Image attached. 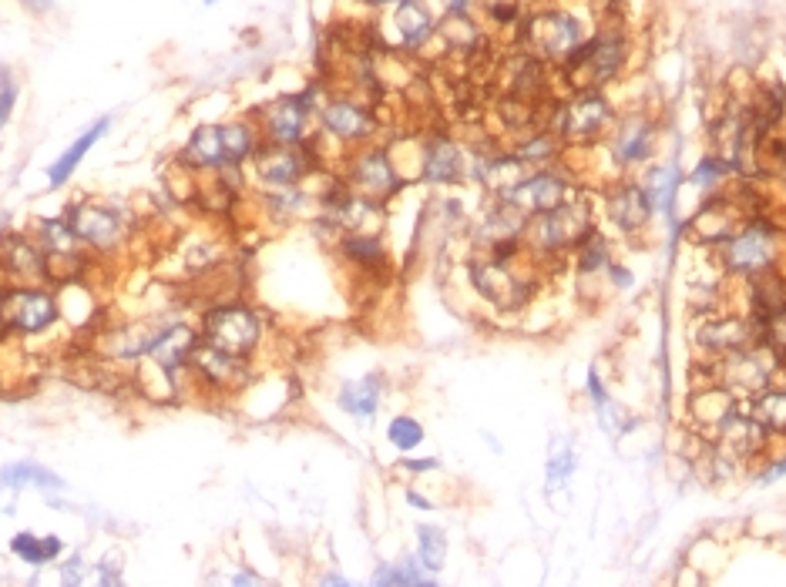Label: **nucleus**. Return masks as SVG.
<instances>
[{
    "instance_id": "11",
    "label": "nucleus",
    "mask_w": 786,
    "mask_h": 587,
    "mask_svg": "<svg viewBox=\"0 0 786 587\" xmlns=\"http://www.w3.org/2000/svg\"><path fill=\"white\" fill-rule=\"evenodd\" d=\"M501 198L511 202L514 208H521V212L531 219V215H541V212H548V208L561 205L565 198H572V185H568V178L558 175L555 168H538V172L521 175Z\"/></svg>"
},
{
    "instance_id": "7",
    "label": "nucleus",
    "mask_w": 786,
    "mask_h": 587,
    "mask_svg": "<svg viewBox=\"0 0 786 587\" xmlns=\"http://www.w3.org/2000/svg\"><path fill=\"white\" fill-rule=\"evenodd\" d=\"M202 339L226 349V353L249 359V353L262 339V319L249 306H242V302H226V306H215L205 312Z\"/></svg>"
},
{
    "instance_id": "20",
    "label": "nucleus",
    "mask_w": 786,
    "mask_h": 587,
    "mask_svg": "<svg viewBox=\"0 0 786 587\" xmlns=\"http://www.w3.org/2000/svg\"><path fill=\"white\" fill-rule=\"evenodd\" d=\"M420 175L430 185H454L464 178V155L457 148V141L447 135H434L424 145V158H420Z\"/></svg>"
},
{
    "instance_id": "31",
    "label": "nucleus",
    "mask_w": 786,
    "mask_h": 587,
    "mask_svg": "<svg viewBox=\"0 0 786 587\" xmlns=\"http://www.w3.org/2000/svg\"><path fill=\"white\" fill-rule=\"evenodd\" d=\"M608 242L602 232H588L582 242L575 245V272L578 276H598L608 269Z\"/></svg>"
},
{
    "instance_id": "44",
    "label": "nucleus",
    "mask_w": 786,
    "mask_h": 587,
    "mask_svg": "<svg viewBox=\"0 0 786 587\" xmlns=\"http://www.w3.org/2000/svg\"><path fill=\"white\" fill-rule=\"evenodd\" d=\"M588 390H592V396H595V403H598V406H605V390H602V380H598V373L588 376Z\"/></svg>"
},
{
    "instance_id": "14",
    "label": "nucleus",
    "mask_w": 786,
    "mask_h": 587,
    "mask_svg": "<svg viewBox=\"0 0 786 587\" xmlns=\"http://www.w3.org/2000/svg\"><path fill=\"white\" fill-rule=\"evenodd\" d=\"M316 158L313 151L303 145H273V141H266L262 148H256V172L266 185L273 188H289V185H299L306 175L313 172Z\"/></svg>"
},
{
    "instance_id": "43",
    "label": "nucleus",
    "mask_w": 786,
    "mask_h": 587,
    "mask_svg": "<svg viewBox=\"0 0 786 587\" xmlns=\"http://www.w3.org/2000/svg\"><path fill=\"white\" fill-rule=\"evenodd\" d=\"M441 4H444V14H467L477 0H441Z\"/></svg>"
},
{
    "instance_id": "49",
    "label": "nucleus",
    "mask_w": 786,
    "mask_h": 587,
    "mask_svg": "<svg viewBox=\"0 0 786 587\" xmlns=\"http://www.w3.org/2000/svg\"><path fill=\"white\" fill-rule=\"evenodd\" d=\"M407 500H410V504H414V507H424V510L430 507V500H424L420 494H414V490H410V494H407Z\"/></svg>"
},
{
    "instance_id": "19",
    "label": "nucleus",
    "mask_w": 786,
    "mask_h": 587,
    "mask_svg": "<svg viewBox=\"0 0 786 587\" xmlns=\"http://www.w3.org/2000/svg\"><path fill=\"white\" fill-rule=\"evenodd\" d=\"M524 232H528V215L521 208H514L511 202H504V198H498V205L477 225V242L488 252H494L524 242Z\"/></svg>"
},
{
    "instance_id": "4",
    "label": "nucleus",
    "mask_w": 786,
    "mask_h": 587,
    "mask_svg": "<svg viewBox=\"0 0 786 587\" xmlns=\"http://www.w3.org/2000/svg\"><path fill=\"white\" fill-rule=\"evenodd\" d=\"M592 208L585 198H565L561 205L548 208L541 215H531L528 232H524V245L535 255H561L575 252V245L592 232Z\"/></svg>"
},
{
    "instance_id": "42",
    "label": "nucleus",
    "mask_w": 786,
    "mask_h": 587,
    "mask_svg": "<svg viewBox=\"0 0 786 587\" xmlns=\"http://www.w3.org/2000/svg\"><path fill=\"white\" fill-rule=\"evenodd\" d=\"M783 473H786V457H776V463H773V467H766V470H763V473H760V477H756V480H760V484H770V480H776V477H783Z\"/></svg>"
},
{
    "instance_id": "15",
    "label": "nucleus",
    "mask_w": 786,
    "mask_h": 587,
    "mask_svg": "<svg viewBox=\"0 0 786 587\" xmlns=\"http://www.w3.org/2000/svg\"><path fill=\"white\" fill-rule=\"evenodd\" d=\"M68 222H71L74 235H78L84 245L98 249V252L115 249V245L125 239V225H121L118 212H111V208L95 205V202L78 205V208H74V212L68 215Z\"/></svg>"
},
{
    "instance_id": "40",
    "label": "nucleus",
    "mask_w": 786,
    "mask_h": 587,
    "mask_svg": "<svg viewBox=\"0 0 786 587\" xmlns=\"http://www.w3.org/2000/svg\"><path fill=\"white\" fill-rule=\"evenodd\" d=\"M14 104H17V84L7 78V81H0V125L11 118Z\"/></svg>"
},
{
    "instance_id": "18",
    "label": "nucleus",
    "mask_w": 786,
    "mask_h": 587,
    "mask_svg": "<svg viewBox=\"0 0 786 587\" xmlns=\"http://www.w3.org/2000/svg\"><path fill=\"white\" fill-rule=\"evenodd\" d=\"M390 31H393V44H397L400 51H420V47H427L434 41L437 21L424 4L404 0V4H393Z\"/></svg>"
},
{
    "instance_id": "30",
    "label": "nucleus",
    "mask_w": 786,
    "mask_h": 587,
    "mask_svg": "<svg viewBox=\"0 0 786 587\" xmlns=\"http://www.w3.org/2000/svg\"><path fill=\"white\" fill-rule=\"evenodd\" d=\"M380 390H383L380 376H363V380L343 386V390H340V406L350 416H363V420H367V416L377 413Z\"/></svg>"
},
{
    "instance_id": "46",
    "label": "nucleus",
    "mask_w": 786,
    "mask_h": 587,
    "mask_svg": "<svg viewBox=\"0 0 786 587\" xmlns=\"http://www.w3.org/2000/svg\"><path fill=\"white\" fill-rule=\"evenodd\" d=\"M404 467H407V470H417V473H420V470H437V460H430V457H427V460H404Z\"/></svg>"
},
{
    "instance_id": "47",
    "label": "nucleus",
    "mask_w": 786,
    "mask_h": 587,
    "mask_svg": "<svg viewBox=\"0 0 786 587\" xmlns=\"http://www.w3.org/2000/svg\"><path fill=\"white\" fill-rule=\"evenodd\" d=\"M78 577H81V561H78V557H74V561H71L68 567H64V581L74 584V581H78Z\"/></svg>"
},
{
    "instance_id": "32",
    "label": "nucleus",
    "mask_w": 786,
    "mask_h": 587,
    "mask_svg": "<svg viewBox=\"0 0 786 587\" xmlns=\"http://www.w3.org/2000/svg\"><path fill=\"white\" fill-rule=\"evenodd\" d=\"M11 551L21 557V561L27 564H34V567H41V564H48L54 561L61 551H64V544H61V537H34V534H17L14 541H11Z\"/></svg>"
},
{
    "instance_id": "27",
    "label": "nucleus",
    "mask_w": 786,
    "mask_h": 587,
    "mask_svg": "<svg viewBox=\"0 0 786 587\" xmlns=\"http://www.w3.org/2000/svg\"><path fill=\"white\" fill-rule=\"evenodd\" d=\"M679 182H682V175H679V168H672V165H649L645 168L642 188H645V195H649L652 212H672Z\"/></svg>"
},
{
    "instance_id": "3",
    "label": "nucleus",
    "mask_w": 786,
    "mask_h": 587,
    "mask_svg": "<svg viewBox=\"0 0 786 587\" xmlns=\"http://www.w3.org/2000/svg\"><path fill=\"white\" fill-rule=\"evenodd\" d=\"M588 41V27L578 14L565 7H541L521 24V44L531 58L545 64H565Z\"/></svg>"
},
{
    "instance_id": "26",
    "label": "nucleus",
    "mask_w": 786,
    "mask_h": 587,
    "mask_svg": "<svg viewBox=\"0 0 786 587\" xmlns=\"http://www.w3.org/2000/svg\"><path fill=\"white\" fill-rule=\"evenodd\" d=\"M750 413H753V420L766 430V437L786 440V390L770 386V390L756 393L750 400Z\"/></svg>"
},
{
    "instance_id": "23",
    "label": "nucleus",
    "mask_w": 786,
    "mask_h": 587,
    "mask_svg": "<svg viewBox=\"0 0 786 587\" xmlns=\"http://www.w3.org/2000/svg\"><path fill=\"white\" fill-rule=\"evenodd\" d=\"M185 168H205V172H222L229 165L226 145H222V125H202L192 131L189 145L182 151Z\"/></svg>"
},
{
    "instance_id": "5",
    "label": "nucleus",
    "mask_w": 786,
    "mask_h": 587,
    "mask_svg": "<svg viewBox=\"0 0 786 587\" xmlns=\"http://www.w3.org/2000/svg\"><path fill=\"white\" fill-rule=\"evenodd\" d=\"M615 128V111L605 94L598 91H578L572 101H565L551 118V131L558 135L561 145L588 148L608 138Z\"/></svg>"
},
{
    "instance_id": "2",
    "label": "nucleus",
    "mask_w": 786,
    "mask_h": 587,
    "mask_svg": "<svg viewBox=\"0 0 786 587\" xmlns=\"http://www.w3.org/2000/svg\"><path fill=\"white\" fill-rule=\"evenodd\" d=\"M716 249H719V265H723L726 276L753 279V276H760V272L780 269L786 245H783V235L776 232V225L753 215L750 222L739 225V229L729 235L726 242H719Z\"/></svg>"
},
{
    "instance_id": "10",
    "label": "nucleus",
    "mask_w": 786,
    "mask_h": 587,
    "mask_svg": "<svg viewBox=\"0 0 786 587\" xmlns=\"http://www.w3.org/2000/svg\"><path fill=\"white\" fill-rule=\"evenodd\" d=\"M320 115V128L323 135L336 138L340 145H370L373 131H377V118L363 101L350 98V94H336V98L323 101V108L316 111Z\"/></svg>"
},
{
    "instance_id": "38",
    "label": "nucleus",
    "mask_w": 786,
    "mask_h": 587,
    "mask_svg": "<svg viewBox=\"0 0 786 587\" xmlns=\"http://www.w3.org/2000/svg\"><path fill=\"white\" fill-rule=\"evenodd\" d=\"M558 151H561L558 135L555 131H545V135H535L524 141V145L514 148V155H518L524 165H545L551 158H558Z\"/></svg>"
},
{
    "instance_id": "24",
    "label": "nucleus",
    "mask_w": 786,
    "mask_h": 587,
    "mask_svg": "<svg viewBox=\"0 0 786 587\" xmlns=\"http://www.w3.org/2000/svg\"><path fill=\"white\" fill-rule=\"evenodd\" d=\"M786 312V272L770 269L750 279V316L756 323Z\"/></svg>"
},
{
    "instance_id": "51",
    "label": "nucleus",
    "mask_w": 786,
    "mask_h": 587,
    "mask_svg": "<svg viewBox=\"0 0 786 587\" xmlns=\"http://www.w3.org/2000/svg\"><path fill=\"white\" fill-rule=\"evenodd\" d=\"M0 312H4V292H0Z\"/></svg>"
},
{
    "instance_id": "39",
    "label": "nucleus",
    "mask_w": 786,
    "mask_h": 587,
    "mask_svg": "<svg viewBox=\"0 0 786 587\" xmlns=\"http://www.w3.org/2000/svg\"><path fill=\"white\" fill-rule=\"evenodd\" d=\"M387 440L397 450H414L420 447V440H424V426H420L414 416H397V420H390L387 426Z\"/></svg>"
},
{
    "instance_id": "6",
    "label": "nucleus",
    "mask_w": 786,
    "mask_h": 587,
    "mask_svg": "<svg viewBox=\"0 0 786 587\" xmlns=\"http://www.w3.org/2000/svg\"><path fill=\"white\" fill-rule=\"evenodd\" d=\"M689 339L699 356L716 363V359L756 343V339H760V323H756L753 316L743 319V316H729V312H706V316H699L696 323H692Z\"/></svg>"
},
{
    "instance_id": "22",
    "label": "nucleus",
    "mask_w": 786,
    "mask_h": 587,
    "mask_svg": "<svg viewBox=\"0 0 786 587\" xmlns=\"http://www.w3.org/2000/svg\"><path fill=\"white\" fill-rule=\"evenodd\" d=\"M0 265H4L7 276L21 279L24 286H34V282L41 279H51L48 276V255L37 249L34 242L21 239V235H14V239H7L0 245Z\"/></svg>"
},
{
    "instance_id": "17",
    "label": "nucleus",
    "mask_w": 786,
    "mask_h": 587,
    "mask_svg": "<svg viewBox=\"0 0 786 587\" xmlns=\"http://www.w3.org/2000/svg\"><path fill=\"white\" fill-rule=\"evenodd\" d=\"M605 215L612 219V225H619L625 235L642 232L652 219V205L649 195L639 182H619L605 192Z\"/></svg>"
},
{
    "instance_id": "12",
    "label": "nucleus",
    "mask_w": 786,
    "mask_h": 587,
    "mask_svg": "<svg viewBox=\"0 0 786 587\" xmlns=\"http://www.w3.org/2000/svg\"><path fill=\"white\" fill-rule=\"evenodd\" d=\"M313 118V91L286 94L262 111V135L273 145H303Z\"/></svg>"
},
{
    "instance_id": "41",
    "label": "nucleus",
    "mask_w": 786,
    "mask_h": 587,
    "mask_svg": "<svg viewBox=\"0 0 786 587\" xmlns=\"http://www.w3.org/2000/svg\"><path fill=\"white\" fill-rule=\"evenodd\" d=\"M572 470H575V453H572V450H565L561 457H555V460L548 463L551 477H561V473H572Z\"/></svg>"
},
{
    "instance_id": "35",
    "label": "nucleus",
    "mask_w": 786,
    "mask_h": 587,
    "mask_svg": "<svg viewBox=\"0 0 786 587\" xmlns=\"http://www.w3.org/2000/svg\"><path fill=\"white\" fill-rule=\"evenodd\" d=\"M417 537H420V564L427 567V571H441L444 567V557H447V537L441 527H427L420 524L417 527Z\"/></svg>"
},
{
    "instance_id": "33",
    "label": "nucleus",
    "mask_w": 786,
    "mask_h": 587,
    "mask_svg": "<svg viewBox=\"0 0 786 587\" xmlns=\"http://www.w3.org/2000/svg\"><path fill=\"white\" fill-rule=\"evenodd\" d=\"M437 34H441L454 51H474V47L481 44V27L471 21V14H444V21L437 24Z\"/></svg>"
},
{
    "instance_id": "1",
    "label": "nucleus",
    "mask_w": 786,
    "mask_h": 587,
    "mask_svg": "<svg viewBox=\"0 0 786 587\" xmlns=\"http://www.w3.org/2000/svg\"><path fill=\"white\" fill-rule=\"evenodd\" d=\"M625 61H629V34H625L622 24H605L561 64V74H565V84L575 94L598 91L602 84L619 78Z\"/></svg>"
},
{
    "instance_id": "45",
    "label": "nucleus",
    "mask_w": 786,
    "mask_h": 587,
    "mask_svg": "<svg viewBox=\"0 0 786 587\" xmlns=\"http://www.w3.org/2000/svg\"><path fill=\"white\" fill-rule=\"evenodd\" d=\"M21 4L27 7V11H34V14H48L54 7V0H21Z\"/></svg>"
},
{
    "instance_id": "9",
    "label": "nucleus",
    "mask_w": 786,
    "mask_h": 587,
    "mask_svg": "<svg viewBox=\"0 0 786 587\" xmlns=\"http://www.w3.org/2000/svg\"><path fill=\"white\" fill-rule=\"evenodd\" d=\"M58 319V299L41 286H17L4 292V312H0V323L11 333L21 336H37Z\"/></svg>"
},
{
    "instance_id": "28",
    "label": "nucleus",
    "mask_w": 786,
    "mask_h": 587,
    "mask_svg": "<svg viewBox=\"0 0 786 587\" xmlns=\"http://www.w3.org/2000/svg\"><path fill=\"white\" fill-rule=\"evenodd\" d=\"M108 131V118H101V121H95V125H91L88 131H84V135L74 141V145L64 151V155L58 158V162L51 165V172H48V178H51V185L54 188H61L64 182H68V178L74 175V168H78L81 162H84V155H88L91 148H95V141L105 135Z\"/></svg>"
},
{
    "instance_id": "37",
    "label": "nucleus",
    "mask_w": 786,
    "mask_h": 587,
    "mask_svg": "<svg viewBox=\"0 0 786 587\" xmlns=\"http://www.w3.org/2000/svg\"><path fill=\"white\" fill-rule=\"evenodd\" d=\"M729 175H739L736 165L729 162V158L719 155V151H713V155H706L703 162L696 165V172L689 175V182H692V185H706L709 192H713V188H716L719 182H726Z\"/></svg>"
},
{
    "instance_id": "16",
    "label": "nucleus",
    "mask_w": 786,
    "mask_h": 587,
    "mask_svg": "<svg viewBox=\"0 0 786 587\" xmlns=\"http://www.w3.org/2000/svg\"><path fill=\"white\" fill-rule=\"evenodd\" d=\"M608 151L619 168L645 165L655 151V125L649 118H625L608 131Z\"/></svg>"
},
{
    "instance_id": "36",
    "label": "nucleus",
    "mask_w": 786,
    "mask_h": 587,
    "mask_svg": "<svg viewBox=\"0 0 786 587\" xmlns=\"http://www.w3.org/2000/svg\"><path fill=\"white\" fill-rule=\"evenodd\" d=\"M434 577L427 574V567L417 561L407 564H383L377 574H373V584H430Z\"/></svg>"
},
{
    "instance_id": "25",
    "label": "nucleus",
    "mask_w": 786,
    "mask_h": 587,
    "mask_svg": "<svg viewBox=\"0 0 786 587\" xmlns=\"http://www.w3.org/2000/svg\"><path fill=\"white\" fill-rule=\"evenodd\" d=\"M195 333L189 326H182V323H175V326H165L162 329V336L155 339V346L148 349V356L155 359L158 366L165 369V373H179L182 366H189V356H192V349H195Z\"/></svg>"
},
{
    "instance_id": "29",
    "label": "nucleus",
    "mask_w": 786,
    "mask_h": 587,
    "mask_svg": "<svg viewBox=\"0 0 786 587\" xmlns=\"http://www.w3.org/2000/svg\"><path fill=\"white\" fill-rule=\"evenodd\" d=\"M340 245L346 259L363 272H380L387 265V249H383V242L373 232H346Z\"/></svg>"
},
{
    "instance_id": "8",
    "label": "nucleus",
    "mask_w": 786,
    "mask_h": 587,
    "mask_svg": "<svg viewBox=\"0 0 786 587\" xmlns=\"http://www.w3.org/2000/svg\"><path fill=\"white\" fill-rule=\"evenodd\" d=\"M404 178H400L397 165L383 148L377 145H360L357 155H350V165H346V188L357 192L370 202H383L393 192H400Z\"/></svg>"
},
{
    "instance_id": "34",
    "label": "nucleus",
    "mask_w": 786,
    "mask_h": 587,
    "mask_svg": "<svg viewBox=\"0 0 786 587\" xmlns=\"http://www.w3.org/2000/svg\"><path fill=\"white\" fill-rule=\"evenodd\" d=\"M0 484L4 487H24V484H37L44 490H61V477H54L51 470L37 467V463H14V467L4 470V477H0Z\"/></svg>"
},
{
    "instance_id": "13",
    "label": "nucleus",
    "mask_w": 786,
    "mask_h": 587,
    "mask_svg": "<svg viewBox=\"0 0 786 587\" xmlns=\"http://www.w3.org/2000/svg\"><path fill=\"white\" fill-rule=\"evenodd\" d=\"M189 366H192V373L215 393H232L249 380L246 356L226 353V349L205 343V339L202 343H195L192 356H189Z\"/></svg>"
},
{
    "instance_id": "50",
    "label": "nucleus",
    "mask_w": 786,
    "mask_h": 587,
    "mask_svg": "<svg viewBox=\"0 0 786 587\" xmlns=\"http://www.w3.org/2000/svg\"><path fill=\"white\" fill-rule=\"evenodd\" d=\"M259 577H252V574H239V577H232V584H256Z\"/></svg>"
},
{
    "instance_id": "48",
    "label": "nucleus",
    "mask_w": 786,
    "mask_h": 587,
    "mask_svg": "<svg viewBox=\"0 0 786 587\" xmlns=\"http://www.w3.org/2000/svg\"><path fill=\"white\" fill-rule=\"evenodd\" d=\"M608 269L615 272V282H619V286H632V276H629V269H619V265H608Z\"/></svg>"
},
{
    "instance_id": "21",
    "label": "nucleus",
    "mask_w": 786,
    "mask_h": 587,
    "mask_svg": "<svg viewBox=\"0 0 786 587\" xmlns=\"http://www.w3.org/2000/svg\"><path fill=\"white\" fill-rule=\"evenodd\" d=\"M736 406H739V396H736V393H729L723 383L706 380V386H699V390L692 393V400H689V413H692V420H696L699 430L713 437L716 426L723 423L726 416L736 410Z\"/></svg>"
}]
</instances>
